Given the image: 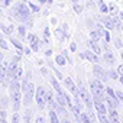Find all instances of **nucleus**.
Listing matches in <instances>:
<instances>
[{"mask_svg": "<svg viewBox=\"0 0 123 123\" xmlns=\"http://www.w3.org/2000/svg\"><path fill=\"white\" fill-rule=\"evenodd\" d=\"M23 52H25L26 55H31V52H32V49H31V48H25V49H23Z\"/></svg>", "mask_w": 123, "mask_h": 123, "instance_id": "obj_44", "label": "nucleus"}, {"mask_svg": "<svg viewBox=\"0 0 123 123\" xmlns=\"http://www.w3.org/2000/svg\"><path fill=\"white\" fill-rule=\"evenodd\" d=\"M109 119H110V123H120L119 113L116 111V107H109Z\"/></svg>", "mask_w": 123, "mask_h": 123, "instance_id": "obj_9", "label": "nucleus"}, {"mask_svg": "<svg viewBox=\"0 0 123 123\" xmlns=\"http://www.w3.org/2000/svg\"><path fill=\"white\" fill-rule=\"evenodd\" d=\"M119 81H120V83L123 84V75H120V77H119Z\"/></svg>", "mask_w": 123, "mask_h": 123, "instance_id": "obj_52", "label": "nucleus"}, {"mask_svg": "<svg viewBox=\"0 0 123 123\" xmlns=\"http://www.w3.org/2000/svg\"><path fill=\"white\" fill-rule=\"evenodd\" d=\"M19 122H20V116H19L18 111H15L12 114V123H19Z\"/></svg>", "mask_w": 123, "mask_h": 123, "instance_id": "obj_31", "label": "nucleus"}, {"mask_svg": "<svg viewBox=\"0 0 123 123\" xmlns=\"http://www.w3.org/2000/svg\"><path fill=\"white\" fill-rule=\"evenodd\" d=\"M13 29H15V28H13V25H9V26H2V31H3V32H5V35H7V36H9V35H12Z\"/></svg>", "mask_w": 123, "mask_h": 123, "instance_id": "obj_25", "label": "nucleus"}, {"mask_svg": "<svg viewBox=\"0 0 123 123\" xmlns=\"http://www.w3.org/2000/svg\"><path fill=\"white\" fill-rule=\"evenodd\" d=\"M97 6H98V9H100V12L101 13H109V6L103 2V0H97Z\"/></svg>", "mask_w": 123, "mask_h": 123, "instance_id": "obj_16", "label": "nucleus"}, {"mask_svg": "<svg viewBox=\"0 0 123 123\" xmlns=\"http://www.w3.org/2000/svg\"><path fill=\"white\" fill-rule=\"evenodd\" d=\"M39 45H41V42H39V41H36V42L31 43V49H32V52H38V51H39Z\"/></svg>", "mask_w": 123, "mask_h": 123, "instance_id": "obj_30", "label": "nucleus"}, {"mask_svg": "<svg viewBox=\"0 0 123 123\" xmlns=\"http://www.w3.org/2000/svg\"><path fill=\"white\" fill-rule=\"evenodd\" d=\"M0 48L2 49H9V43H7V41L6 39H0Z\"/></svg>", "mask_w": 123, "mask_h": 123, "instance_id": "obj_33", "label": "nucleus"}, {"mask_svg": "<svg viewBox=\"0 0 123 123\" xmlns=\"http://www.w3.org/2000/svg\"><path fill=\"white\" fill-rule=\"evenodd\" d=\"M61 123H71V122L68 120V117H67V116H64V119L61 120Z\"/></svg>", "mask_w": 123, "mask_h": 123, "instance_id": "obj_45", "label": "nucleus"}, {"mask_svg": "<svg viewBox=\"0 0 123 123\" xmlns=\"http://www.w3.org/2000/svg\"><path fill=\"white\" fill-rule=\"evenodd\" d=\"M2 38H3V36H2V32H0V39H2Z\"/></svg>", "mask_w": 123, "mask_h": 123, "instance_id": "obj_54", "label": "nucleus"}, {"mask_svg": "<svg viewBox=\"0 0 123 123\" xmlns=\"http://www.w3.org/2000/svg\"><path fill=\"white\" fill-rule=\"evenodd\" d=\"M109 13H110L111 16L119 15V10H117V7H116V5H114V3H110V5H109Z\"/></svg>", "mask_w": 123, "mask_h": 123, "instance_id": "obj_23", "label": "nucleus"}, {"mask_svg": "<svg viewBox=\"0 0 123 123\" xmlns=\"http://www.w3.org/2000/svg\"><path fill=\"white\" fill-rule=\"evenodd\" d=\"M74 12H75V13H81V12H83V6L78 5V3H77V5L74 3Z\"/></svg>", "mask_w": 123, "mask_h": 123, "instance_id": "obj_36", "label": "nucleus"}, {"mask_svg": "<svg viewBox=\"0 0 123 123\" xmlns=\"http://www.w3.org/2000/svg\"><path fill=\"white\" fill-rule=\"evenodd\" d=\"M119 18H120V20H123V10L119 12Z\"/></svg>", "mask_w": 123, "mask_h": 123, "instance_id": "obj_48", "label": "nucleus"}, {"mask_svg": "<svg viewBox=\"0 0 123 123\" xmlns=\"http://www.w3.org/2000/svg\"><path fill=\"white\" fill-rule=\"evenodd\" d=\"M55 62H56L59 67H64V65L67 64V58H65L62 54H61V55H56V56H55Z\"/></svg>", "mask_w": 123, "mask_h": 123, "instance_id": "obj_15", "label": "nucleus"}, {"mask_svg": "<svg viewBox=\"0 0 123 123\" xmlns=\"http://www.w3.org/2000/svg\"><path fill=\"white\" fill-rule=\"evenodd\" d=\"M10 3H12V0H3V5L5 6H9Z\"/></svg>", "mask_w": 123, "mask_h": 123, "instance_id": "obj_46", "label": "nucleus"}, {"mask_svg": "<svg viewBox=\"0 0 123 123\" xmlns=\"http://www.w3.org/2000/svg\"><path fill=\"white\" fill-rule=\"evenodd\" d=\"M38 2H39V3H41V5H45V3H46V2H48V0H38Z\"/></svg>", "mask_w": 123, "mask_h": 123, "instance_id": "obj_49", "label": "nucleus"}, {"mask_svg": "<svg viewBox=\"0 0 123 123\" xmlns=\"http://www.w3.org/2000/svg\"><path fill=\"white\" fill-rule=\"evenodd\" d=\"M46 90L43 87H36V93H35V98H36V104L39 109H43L46 106V97H45Z\"/></svg>", "mask_w": 123, "mask_h": 123, "instance_id": "obj_4", "label": "nucleus"}, {"mask_svg": "<svg viewBox=\"0 0 123 123\" xmlns=\"http://www.w3.org/2000/svg\"><path fill=\"white\" fill-rule=\"evenodd\" d=\"M116 94H117L119 101H122V103H123V91H116Z\"/></svg>", "mask_w": 123, "mask_h": 123, "instance_id": "obj_39", "label": "nucleus"}, {"mask_svg": "<svg viewBox=\"0 0 123 123\" xmlns=\"http://www.w3.org/2000/svg\"><path fill=\"white\" fill-rule=\"evenodd\" d=\"M35 123H46V122H45V119H43L42 116H38L36 120H35Z\"/></svg>", "mask_w": 123, "mask_h": 123, "instance_id": "obj_40", "label": "nucleus"}, {"mask_svg": "<svg viewBox=\"0 0 123 123\" xmlns=\"http://www.w3.org/2000/svg\"><path fill=\"white\" fill-rule=\"evenodd\" d=\"M64 83H65V87H67V90L73 94V96H78L80 94V91H78V87L75 86V83L73 81V78L71 77H65L64 78Z\"/></svg>", "mask_w": 123, "mask_h": 123, "instance_id": "obj_6", "label": "nucleus"}, {"mask_svg": "<svg viewBox=\"0 0 123 123\" xmlns=\"http://www.w3.org/2000/svg\"><path fill=\"white\" fill-rule=\"evenodd\" d=\"M93 74L97 80H101V81H107V78H109V74H106V70H103L98 64H94Z\"/></svg>", "mask_w": 123, "mask_h": 123, "instance_id": "obj_5", "label": "nucleus"}, {"mask_svg": "<svg viewBox=\"0 0 123 123\" xmlns=\"http://www.w3.org/2000/svg\"><path fill=\"white\" fill-rule=\"evenodd\" d=\"M114 45H116L117 49H122V48H123V42H122L120 39H114Z\"/></svg>", "mask_w": 123, "mask_h": 123, "instance_id": "obj_37", "label": "nucleus"}, {"mask_svg": "<svg viewBox=\"0 0 123 123\" xmlns=\"http://www.w3.org/2000/svg\"><path fill=\"white\" fill-rule=\"evenodd\" d=\"M22 93H23V106L29 107L32 103V98L35 97L36 87L31 81V74H28L25 78H22Z\"/></svg>", "mask_w": 123, "mask_h": 123, "instance_id": "obj_2", "label": "nucleus"}, {"mask_svg": "<svg viewBox=\"0 0 123 123\" xmlns=\"http://www.w3.org/2000/svg\"><path fill=\"white\" fill-rule=\"evenodd\" d=\"M0 123H7V119H0Z\"/></svg>", "mask_w": 123, "mask_h": 123, "instance_id": "obj_51", "label": "nucleus"}, {"mask_svg": "<svg viewBox=\"0 0 123 123\" xmlns=\"http://www.w3.org/2000/svg\"><path fill=\"white\" fill-rule=\"evenodd\" d=\"M52 71H54V74H55V75H56V77H58L59 80H64V78H62V74H61V73H59V71H58L56 68H52Z\"/></svg>", "mask_w": 123, "mask_h": 123, "instance_id": "obj_38", "label": "nucleus"}, {"mask_svg": "<svg viewBox=\"0 0 123 123\" xmlns=\"http://www.w3.org/2000/svg\"><path fill=\"white\" fill-rule=\"evenodd\" d=\"M93 103H94V109H96L97 114H106L107 113V107H106L103 100H100L98 97H93Z\"/></svg>", "mask_w": 123, "mask_h": 123, "instance_id": "obj_7", "label": "nucleus"}, {"mask_svg": "<svg viewBox=\"0 0 123 123\" xmlns=\"http://www.w3.org/2000/svg\"><path fill=\"white\" fill-rule=\"evenodd\" d=\"M3 61H5V59H3V54L0 52V62H3Z\"/></svg>", "mask_w": 123, "mask_h": 123, "instance_id": "obj_50", "label": "nucleus"}, {"mask_svg": "<svg viewBox=\"0 0 123 123\" xmlns=\"http://www.w3.org/2000/svg\"><path fill=\"white\" fill-rule=\"evenodd\" d=\"M32 114H33V111H32L29 107H26V110H25V116H23V122H25V123H31V120H32Z\"/></svg>", "mask_w": 123, "mask_h": 123, "instance_id": "obj_19", "label": "nucleus"}, {"mask_svg": "<svg viewBox=\"0 0 123 123\" xmlns=\"http://www.w3.org/2000/svg\"><path fill=\"white\" fill-rule=\"evenodd\" d=\"M104 61L109 64V65H111L113 62H114V55H113V52H110V51H107L106 54H104Z\"/></svg>", "mask_w": 123, "mask_h": 123, "instance_id": "obj_17", "label": "nucleus"}, {"mask_svg": "<svg viewBox=\"0 0 123 123\" xmlns=\"http://www.w3.org/2000/svg\"><path fill=\"white\" fill-rule=\"evenodd\" d=\"M28 6H29V9H31L32 12H35V13L39 12V7H38L36 5H33V3H28Z\"/></svg>", "mask_w": 123, "mask_h": 123, "instance_id": "obj_35", "label": "nucleus"}, {"mask_svg": "<svg viewBox=\"0 0 123 123\" xmlns=\"http://www.w3.org/2000/svg\"><path fill=\"white\" fill-rule=\"evenodd\" d=\"M51 54H52V51H51V49H48V51L45 52V55H46V56H51Z\"/></svg>", "mask_w": 123, "mask_h": 123, "instance_id": "obj_47", "label": "nucleus"}, {"mask_svg": "<svg viewBox=\"0 0 123 123\" xmlns=\"http://www.w3.org/2000/svg\"><path fill=\"white\" fill-rule=\"evenodd\" d=\"M45 97H46V104L52 106V104L55 103V97H54V93H52L51 90H46V93H45Z\"/></svg>", "mask_w": 123, "mask_h": 123, "instance_id": "obj_13", "label": "nucleus"}, {"mask_svg": "<svg viewBox=\"0 0 123 123\" xmlns=\"http://www.w3.org/2000/svg\"><path fill=\"white\" fill-rule=\"evenodd\" d=\"M10 42L13 43V46H15L18 51H23V49H25V46L22 45V42H19L18 39H15V38H10Z\"/></svg>", "mask_w": 123, "mask_h": 123, "instance_id": "obj_21", "label": "nucleus"}, {"mask_svg": "<svg viewBox=\"0 0 123 123\" xmlns=\"http://www.w3.org/2000/svg\"><path fill=\"white\" fill-rule=\"evenodd\" d=\"M97 117H98L100 123H110V119H109L106 114H97Z\"/></svg>", "mask_w": 123, "mask_h": 123, "instance_id": "obj_29", "label": "nucleus"}, {"mask_svg": "<svg viewBox=\"0 0 123 123\" xmlns=\"http://www.w3.org/2000/svg\"><path fill=\"white\" fill-rule=\"evenodd\" d=\"M41 73H42V75H45V77H46V75H48V68L42 67V68H41Z\"/></svg>", "mask_w": 123, "mask_h": 123, "instance_id": "obj_42", "label": "nucleus"}, {"mask_svg": "<svg viewBox=\"0 0 123 123\" xmlns=\"http://www.w3.org/2000/svg\"><path fill=\"white\" fill-rule=\"evenodd\" d=\"M36 41H39V39H38L33 33H31V35L28 36V42H29V43H33V42H36Z\"/></svg>", "mask_w": 123, "mask_h": 123, "instance_id": "obj_34", "label": "nucleus"}, {"mask_svg": "<svg viewBox=\"0 0 123 123\" xmlns=\"http://www.w3.org/2000/svg\"><path fill=\"white\" fill-rule=\"evenodd\" d=\"M70 49H71L73 52H75V51H77V45H75V42H71V45H70Z\"/></svg>", "mask_w": 123, "mask_h": 123, "instance_id": "obj_41", "label": "nucleus"}, {"mask_svg": "<svg viewBox=\"0 0 123 123\" xmlns=\"http://www.w3.org/2000/svg\"><path fill=\"white\" fill-rule=\"evenodd\" d=\"M9 91H10V100H12V106L15 111H19L20 104H22V83L19 80H12L10 86H9Z\"/></svg>", "mask_w": 123, "mask_h": 123, "instance_id": "obj_1", "label": "nucleus"}, {"mask_svg": "<svg viewBox=\"0 0 123 123\" xmlns=\"http://www.w3.org/2000/svg\"><path fill=\"white\" fill-rule=\"evenodd\" d=\"M103 23H104V26H106L107 29H114V28H116V25H114V22H113L111 16H110V18L103 19Z\"/></svg>", "mask_w": 123, "mask_h": 123, "instance_id": "obj_18", "label": "nucleus"}, {"mask_svg": "<svg viewBox=\"0 0 123 123\" xmlns=\"http://www.w3.org/2000/svg\"><path fill=\"white\" fill-rule=\"evenodd\" d=\"M7 103H9V98H7V97H2V98H0V107H2V109H5V110H6Z\"/></svg>", "mask_w": 123, "mask_h": 123, "instance_id": "obj_27", "label": "nucleus"}, {"mask_svg": "<svg viewBox=\"0 0 123 123\" xmlns=\"http://www.w3.org/2000/svg\"><path fill=\"white\" fill-rule=\"evenodd\" d=\"M87 45H88V46L91 48V51H93V52H96L97 55H98V54H101V48H100V46L97 45V42H96V41H93L91 38L87 41Z\"/></svg>", "mask_w": 123, "mask_h": 123, "instance_id": "obj_10", "label": "nucleus"}, {"mask_svg": "<svg viewBox=\"0 0 123 123\" xmlns=\"http://www.w3.org/2000/svg\"><path fill=\"white\" fill-rule=\"evenodd\" d=\"M18 32H19V36H20L22 39L26 36V29H25V26H23V25H20V26L18 28Z\"/></svg>", "mask_w": 123, "mask_h": 123, "instance_id": "obj_28", "label": "nucleus"}, {"mask_svg": "<svg viewBox=\"0 0 123 123\" xmlns=\"http://www.w3.org/2000/svg\"><path fill=\"white\" fill-rule=\"evenodd\" d=\"M55 35H56V38H58L59 41H64V39H65V38L68 36V35L65 33V31H64L62 28H59V29H56V31H55Z\"/></svg>", "mask_w": 123, "mask_h": 123, "instance_id": "obj_20", "label": "nucleus"}, {"mask_svg": "<svg viewBox=\"0 0 123 123\" xmlns=\"http://www.w3.org/2000/svg\"><path fill=\"white\" fill-rule=\"evenodd\" d=\"M80 119H81V122H83V123H91V122H93V120H91V117L88 116V113H84V111H81Z\"/></svg>", "mask_w": 123, "mask_h": 123, "instance_id": "obj_24", "label": "nucleus"}, {"mask_svg": "<svg viewBox=\"0 0 123 123\" xmlns=\"http://www.w3.org/2000/svg\"><path fill=\"white\" fill-rule=\"evenodd\" d=\"M84 54H86V59H88L90 62H93V64H98V62H100V59L97 58V54H96V52H93V51L87 49Z\"/></svg>", "mask_w": 123, "mask_h": 123, "instance_id": "obj_8", "label": "nucleus"}, {"mask_svg": "<svg viewBox=\"0 0 123 123\" xmlns=\"http://www.w3.org/2000/svg\"><path fill=\"white\" fill-rule=\"evenodd\" d=\"M49 38H51V33H49V28L46 26L43 29V42L45 43H49Z\"/></svg>", "mask_w": 123, "mask_h": 123, "instance_id": "obj_26", "label": "nucleus"}, {"mask_svg": "<svg viewBox=\"0 0 123 123\" xmlns=\"http://www.w3.org/2000/svg\"><path fill=\"white\" fill-rule=\"evenodd\" d=\"M90 38H91L93 41H96V42H97V41L101 38V32H100V31H94V29H93V31L90 32Z\"/></svg>", "mask_w": 123, "mask_h": 123, "instance_id": "obj_22", "label": "nucleus"}, {"mask_svg": "<svg viewBox=\"0 0 123 123\" xmlns=\"http://www.w3.org/2000/svg\"><path fill=\"white\" fill-rule=\"evenodd\" d=\"M49 81H51V86L54 87V90H55L56 93H64V90H62V87H61V86H59V83H58V80H56V78H55L54 75H52V77L49 78Z\"/></svg>", "mask_w": 123, "mask_h": 123, "instance_id": "obj_11", "label": "nucleus"}, {"mask_svg": "<svg viewBox=\"0 0 123 123\" xmlns=\"http://www.w3.org/2000/svg\"><path fill=\"white\" fill-rule=\"evenodd\" d=\"M117 73H119L120 75H123V65H119V67H117Z\"/></svg>", "mask_w": 123, "mask_h": 123, "instance_id": "obj_43", "label": "nucleus"}, {"mask_svg": "<svg viewBox=\"0 0 123 123\" xmlns=\"http://www.w3.org/2000/svg\"><path fill=\"white\" fill-rule=\"evenodd\" d=\"M55 100H56V103H58V104H61V106H64V107L67 106V98H65L64 93H56Z\"/></svg>", "mask_w": 123, "mask_h": 123, "instance_id": "obj_12", "label": "nucleus"}, {"mask_svg": "<svg viewBox=\"0 0 123 123\" xmlns=\"http://www.w3.org/2000/svg\"><path fill=\"white\" fill-rule=\"evenodd\" d=\"M107 74H109V77H110V78H113V80H117V78L120 77L117 71H111V70H110V71H109Z\"/></svg>", "mask_w": 123, "mask_h": 123, "instance_id": "obj_32", "label": "nucleus"}, {"mask_svg": "<svg viewBox=\"0 0 123 123\" xmlns=\"http://www.w3.org/2000/svg\"><path fill=\"white\" fill-rule=\"evenodd\" d=\"M120 56H122V59H123V49H122V52H120Z\"/></svg>", "mask_w": 123, "mask_h": 123, "instance_id": "obj_53", "label": "nucleus"}, {"mask_svg": "<svg viewBox=\"0 0 123 123\" xmlns=\"http://www.w3.org/2000/svg\"><path fill=\"white\" fill-rule=\"evenodd\" d=\"M10 13H12V16L16 18L19 22H28V20L31 19V9H29V6H28L26 3H23V2L16 3V5L12 7Z\"/></svg>", "mask_w": 123, "mask_h": 123, "instance_id": "obj_3", "label": "nucleus"}, {"mask_svg": "<svg viewBox=\"0 0 123 123\" xmlns=\"http://www.w3.org/2000/svg\"><path fill=\"white\" fill-rule=\"evenodd\" d=\"M49 120H51V123H61V120L58 119V113L54 109L49 110Z\"/></svg>", "mask_w": 123, "mask_h": 123, "instance_id": "obj_14", "label": "nucleus"}]
</instances>
